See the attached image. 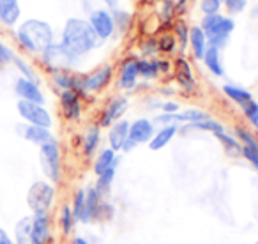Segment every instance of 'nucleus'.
Segmentation results:
<instances>
[{
    "mask_svg": "<svg viewBox=\"0 0 258 244\" xmlns=\"http://www.w3.org/2000/svg\"><path fill=\"white\" fill-rule=\"evenodd\" d=\"M62 44L71 51L75 57L82 58L83 55L90 53L94 48L99 46V37L96 36L94 29L90 27L89 20L83 18H69L62 30Z\"/></svg>",
    "mask_w": 258,
    "mask_h": 244,
    "instance_id": "f257e3e1",
    "label": "nucleus"
},
{
    "mask_svg": "<svg viewBox=\"0 0 258 244\" xmlns=\"http://www.w3.org/2000/svg\"><path fill=\"white\" fill-rule=\"evenodd\" d=\"M16 36L20 44L32 53H43L53 43V29L50 27V23L36 18L25 20L18 27Z\"/></svg>",
    "mask_w": 258,
    "mask_h": 244,
    "instance_id": "f03ea898",
    "label": "nucleus"
},
{
    "mask_svg": "<svg viewBox=\"0 0 258 244\" xmlns=\"http://www.w3.org/2000/svg\"><path fill=\"white\" fill-rule=\"evenodd\" d=\"M200 27L205 32V36H207L209 46L221 50V48L226 46L228 36L235 29V22L232 18H228V16H223L218 13V15L212 16H204Z\"/></svg>",
    "mask_w": 258,
    "mask_h": 244,
    "instance_id": "7ed1b4c3",
    "label": "nucleus"
},
{
    "mask_svg": "<svg viewBox=\"0 0 258 244\" xmlns=\"http://www.w3.org/2000/svg\"><path fill=\"white\" fill-rule=\"evenodd\" d=\"M39 161H41V168H43L44 175L48 177V180L57 184L62 177V152H60V145H58V142L55 138H51L50 142L41 145Z\"/></svg>",
    "mask_w": 258,
    "mask_h": 244,
    "instance_id": "20e7f679",
    "label": "nucleus"
},
{
    "mask_svg": "<svg viewBox=\"0 0 258 244\" xmlns=\"http://www.w3.org/2000/svg\"><path fill=\"white\" fill-rule=\"evenodd\" d=\"M80 58L75 57L62 43H51L43 51V62L53 71H71Z\"/></svg>",
    "mask_w": 258,
    "mask_h": 244,
    "instance_id": "39448f33",
    "label": "nucleus"
},
{
    "mask_svg": "<svg viewBox=\"0 0 258 244\" xmlns=\"http://www.w3.org/2000/svg\"><path fill=\"white\" fill-rule=\"evenodd\" d=\"M55 200V188L46 180H37L30 186L27 193V204L34 214L37 212H48Z\"/></svg>",
    "mask_w": 258,
    "mask_h": 244,
    "instance_id": "423d86ee",
    "label": "nucleus"
},
{
    "mask_svg": "<svg viewBox=\"0 0 258 244\" xmlns=\"http://www.w3.org/2000/svg\"><path fill=\"white\" fill-rule=\"evenodd\" d=\"M113 78V66L104 64L101 68L94 69L92 73H80V83H78V94H92L99 92L104 87H108V83Z\"/></svg>",
    "mask_w": 258,
    "mask_h": 244,
    "instance_id": "0eeeda50",
    "label": "nucleus"
},
{
    "mask_svg": "<svg viewBox=\"0 0 258 244\" xmlns=\"http://www.w3.org/2000/svg\"><path fill=\"white\" fill-rule=\"evenodd\" d=\"M16 108H18L20 117L29 122V124H32V126H41V128H46V130L51 128V115L43 104L20 99Z\"/></svg>",
    "mask_w": 258,
    "mask_h": 244,
    "instance_id": "6e6552de",
    "label": "nucleus"
},
{
    "mask_svg": "<svg viewBox=\"0 0 258 244\" xmlns=\"http://www.w3.org/2000/svg\"><path fill=\"white\" fill-rule=\"evenodd\" d=\"M154 133H156V128L151 118L142 117L133 120L129 124V138L124 145V151H131V149H135L140 144H149L151 138L154 137Z\"/></svg>",
    "mask_w": 258,
    "mask_h": 244,
    "instance_id": "1a4fd4ad",
    "label": "nucleus"
},
{
    "mask_svg": "<svg viewBox=\"0 0 258 244\" xmlns=\"http://www.w3.org/2000/svg\"><path fill=\"white\" fill-rule=\"evenodd\" d=\"M89 23L94 29V32H96V36L99 37V41L110 39L115 32V23L113 18H111V13L106 11V9H94L90 13Z\"/></svg>",
    "mask_w": 258,
    "mask_h": 244,
    "instance_id": "9d476101",
    "label": "nucleus"
},
{
    "mask_svg": "<svg viewBox=\"0 0 258 244\" xmlns=\"http://www.w3.org/2000/svg\"><path fill=\"white\" fill-rule=\"evenodd\" d=\"M129 106V99L124 96H115L108 101V104L103 108L101 111V117H99V128H110L113 122L120 120V117L125 113Z\"/></svg>",
    "mask_w": 258,
    "mask_h": 244,
    "instance_id": "9b49d317",
    "label": "nucleus"
},
{
    "mask_svg": "<svg viewBox=\"0 0 258 244\" xmlns=\"http://www.w3.org/2000/svg\"><path fill=\"white\" fill-rule=\"evenodd\" d=\"M32 244H50L51 242V219L48 212L32 214Z\"/></svg>",
    "mask_w": 258,
    "mask_h": 244,
    "instance_id": "f8f14e48",
    "label": "nucleus"
},
{
    "mask_svg": "<svg viewBox=\"0 0 258 244\" xmlns=\"http://www.w3.org/2000/svg\"><path fill=\"white\" fill-rule=\"evenodd\" d=\"M138 78H140V73H138V58L127 57L120 64V71H118V87H120L122 90L135 89Z\"/></svg>",
    "mask_w": 258,
    "mask_h": 244,
    "instance_id": "ddd939ff",
    "label": "nucleus"
},
{
    "mask_svg": "<svg viewBox=\"0 0 258 244\" xmlns=\"http://www.w3.org/2000/svg\"><path fill=\"white\" fill-rule=\"evenodd\" d=\"M15 90L20 96V99L30 101V103H37V104H44V94L41 92L37 82H32V80H27L22 76V78L16 80Z\"/></svg>",
    "mask_w": 258,
    "mask_h": 244,
    "instance_id": "4468645a",
    "label": "nucleus"
},
{
    "mask_svg": "<svg viewBox=\"0 0 258 244\" xmlns=\"http://www.w3.org/2000/svg\"><path fill=\"white\" fill-rule=\"evenodd\" d=\"M129 124H131V122L120 118V120L113 122L110 126V131H108V144H110L111 151H115V152L124 151V145L129 138Z\"/></svg>",
    "mask_w": 258,
    "mask_h": 244,
    "instance_id": "2eb2a0df",
    "label": "nucleus"
},
{
    "mask_svg": "<svg viewBox=\"0 0 258 244\" xmlns=\"http://www.w3.org/2000/svg\"><path fill=\"white\" fill-rule=\"evenodd\" d=\"M60 106L68 120H78L82 117V101H80V94L75 90H62Z\"/></svg>",
    "mask_w": 258,
    "mask_h": 244,
    "instance_id": "dca6fc26",
    "label": "nucleus"
},
{
    "mask_svg": "<svg viewBox=\"0 0 258 244\" xmlns=\"http://www.w3.org/2000/svg\"><path fill=\"white\" fill-rule=\"evenodd\" d=\"M175 78H177L179 85L182 87L184 90H189V92H193V90L197 89V82H195L193 69H191L189 62H187L184 57H179L175 60Z\"/></svg>",
    "mask_w": 258,
    "mask_h": 244,
    "instance_id": "f3484780",
    "label": "nucleus"
},
{
    "mask_svg": "<svg viewBox=\"0 0 258 244\" xmlns=\"http://www.w3.org/2000/svg\"><path fill=\"white\" fill-rule=\"evenodd\" d=\"M179 133V126L177 124H170V126H163L161 130H158L154 133V137L149 142V149L151 151H161L165 149L170 142L175 138V135Z\"/></svg>",
    "mask_w": 258,
    "mask_h": 244,
    "instance_id": "a211bd4d",
    "label": "nucleus"
},
{
    "mask_svg": "<svg viewBox=\"0 0 258 244\" xmlns=\"http://www.w3.org/2000/svg\"><path fill=\"white\" fill-rule=\"evenodd\" d=\"M22 9H20L18 0H0V23L13 27L18 23Z\"/></svg>",
    "mask_w": 258,
    "mask_h": 244,
    "instance_id": "6ab92c4d",
    "label": "nucleus"
},
{
    "mask_svg": "<svg viewBox=\"0 0 258 244\" xmlns=\"http://www.w3.org/2000/svg\"><path fill=\"white\" fill-rule=\"evenodd\" d=\"M189 46H191V50H193L195 57L202 60L209 48L207 36H205V32L202 30V27H191L189 29Z\"/></svg>",
    "mask_w": 258,
    "mask_h": 244,
    "instance_id": "aec40b11",
    "label": "nucleus"
},
{
    "mask_svg": "<svg viewBox=\"0 0 258 244\" xmlns=\"http://www.w3.org/2000/svg\"><path fill=\"white\" fill-rule=\"evenodd\" d=\"M85 204H87V212H89L90 221H96L101 216V205H103V197L96 191L94 186L85 188Z\"/></svg>",
    "mask_w": 258,
    "mask_h": 244,
    "instance_id": "412c9836",
    "label": "nucleus"
},
{
    "mask_svg": "<svg viewBox=\"0 0 258 244\" xmlns=\"http://www.w3.org/2000/svg\"><path fill=\"white\" fill-rule=\"evenodd\" d=\"M71 211H73V216H75L76 223H83V225H89L90 223L89 212H87V204H85V190H78L75 193Z\"/></svg>",
    "mask_w": 258,
    "mask_h": 244,
    "instance_id": "4be33fe9",
    "label": "nucleus"
},
{
    "mask_svg": "<svg viewBox=\"0 0 258 244\" xmlns=\"http://www.w3.org/2000/svg\"><path fill=\"white\" fill-rule=\"evenodd\" d=\"M101 144V130L99 126H89L85 131V135H83V154L87 156V158H92L94 152L97 151V147H99Z\"/></svg>",
    "mask_w": 258,
    "mask_h": 244,
    "instance_id": "5701e85b",
    "label": "nucleus"
},
{
    "mask_svg": "<svg viewBox=\"0 0 258 244\" xmlns=\"http://www.w3.org/2000/svg\"><path fill=\"white\" fill-rule=\"evenodd\" d=\"M202 60H204L205 68H207L214 76H223V75H225V69H223V62H221V50L209 46Z\"/></svg>",
    "mask_w": 258,
    "mask_h": 244,
    "instance_id": "b1692460",
    "label": "nucleus"
},
{
    "mask_svg": "<svg viewBox=\"0 0 258 244\" xmlns=\"http://www.w3.org/2000/svg\"><path fill=\"white\" fill-rule=\"evenodd\" d=\"M23 138L29 140L30 144H36L41 147V145H44L46 142H50L53 137H51L50 130H46V128L32 126V124H29V126L23 130Z\"/></svg>",
    "mask_w": 258,
    "mask_h": 244,
    "instance_id": "393cba45",
    "label": "nucleus"
},
{
    "mask_svg": "<svg viewBox=\"0 0 258 244\" xmlns=\"http://www.w3.org/2000/svg\"><path fill=\"white\" fill-rule=\"evenodd\" d=\"M117 161H120V159L117 158V152L111 151L110 147L108 149H103V151L97 154L96 161H94V173L96 175H101L103 172H106L110 166H113Z\"/></svg>",
    "mask_w": 258,
    "mask_h": 244,
    "instance_id": "a878e982",
    "label": "nucleus"
},
{
    "mask_svg": "<svg viewBox=\"0 0 258 244\" xmlns=\"http://www.w3.org/2000/svg\"><path fill=\"white\" fill-rule=\"evenodd\" d=\"M30 232H32V216H25V218L20 219L15 226V242L16 244H32Z\"/></svg>",
    "mask_w": 258,
    "mask_h": 244,
    "instance_id": "bb28decb",
    "label": "nucleus"
},
{
    "mask_svg": "<svg viewBox=\"0 0 258 244\" xmlns=\"http://www.w3.org/2000/svg\"><path fill=\"white\" fill-rule=\"evenodd\" d=\"M173 124L177 122H186V124H195V122H202L205 118H209V113L204 110H198V108H187L184 111H177L172 115Z\"/></svg>",
    "mask_w": 258,
    "mask_h": 244,
    "instance_id": "cd10ccee",
    "label": "nucleus"
},
{
    "mask_svg": "<svg viewBox=\"0 0 258 244\" xmlns=\"http://www.w3.org/2000/svg\"><path fill=\"white\" fill-rule=\"evenodd\" d=\"M223 92H225V96L228 97V99H232L233 103H237L239 106L246 104L247 101L254 99L253 94H251L249 90L242 89V87H237V85H230V83L223 85Z\"/></svg>",
    "mask_w": 258,
    "mask_h": 244,
    "instance_id": "c85d7f7f",
    "label": "nucleus"
},
{
    "mask_svg": "<svg viewBox=\"0 0 258 244\" xmlns=\"http://www.w3.org/2000/svg\"><path fill=\"white\" fill-rule=\"evenodd\" d=\"M118 163L120 161H117L113 166H110V168L106 170V172H103L101 175H97V180H96V191L101 195V197H104V195L108 193V191L111 190V184H113V180H115V175H117V166H118Z\"/></svg>",
    "mask_w": 258,
    "mask_h": 244,
    "instance_id": "c756f323",
    "label": "nucleus"
},
{
    "mask_svg": "<svg viewBox=\"0 0 258 244\" xmlns=\"http://www.w3.org/2000/svg\"><path fill=\"white\" fill-rule=\"evenodd\" d=\"M216 138H218L219 142H221V145L225 147L226 154L233 156V158H239V156H242V145L239 144V140H237L235 137H232V135H228L226 131H223V133H218L214 135Z\"/></svg>",
    "mask_w": 258,
    "mask_h": 244,
    "instance_id": "7c9ffc66",
    "label": "nucleus"
},
{
    "mask_svg": "<svg viewBox=\"0 0 258 244\" xmlns=\"http://www.w3.org/2000/svg\"><path fill=\"white\" fill-rule=\"evenodd\" d=\"M138 73H140V76L145 80L158 78L159 76L158 60H152V58H140V60H138Z\"/></svg>",
    "mask_w": 258,
    "mask_h": 244,
    "instance_id": "2f4dec72",
    "label": "nucleus"
},
{
    "mask_svg": "<svg viewBox=\"0 0 258 244\" xmlns=\"http://www.w3.org/2000/svg\"><path fill=\"white\" fill-rule=\"evenodd\" d=\"M75 75L73 71H53L51 73V78H53L55 85L62 90H73L75 85Z\"/></svg>",
    "mask_w": 258,
    "mask_h": 244,
    "instance_id": "473e14b6",
    "label": "nucleus"
},
{
    "mask_svg": "<svg viewBox=\"0 0 258 244\" xmlns=\"http://www.w3.org/2000/svg\"><path fill=\"white\" fill-rule=\"evenodd\" d=\"M187 130H198V131H211V133L218 135L225 131V126H223L221 122L214 120V118H205L202 122H195V124H187Z\"/></svg>",
    "mask_w": 258,
    "mask_h": 244,
    "instance_id": "72a5a7b5",
    "label": "nucleus"
},
{
    "mask_svg": "<svg viewBox=\"0 0 258 244\" xmlns=\"http://www.w3.org/2000/svg\"><path fill=\"white\" fill-rule=\"evenodd\" d=\"M235 138L239 140V144L242 147H249V149H258V138L251 133L249 130L242 126H237L235 128Z\"/></svg>",
    "mask_w": 258,
    "mask_h": 244,
    "instance_id": "f704fd0d",
    "label": "nucleus"
},
{
    "mask_svg": "<svg viewBox=\"0 0 258 244\" xmlns=\"http://www.w3.org/2000/svg\"><path fill=\"white\" fill-rule=\"evenodd\" d=\"M75 216H73V211H71V205H64L60 211V228L66 235L73 232V226H75Z\"/></svg>",
    "mask_w": 258,
    "mask_h": 244,
    "instance_id": "c9c22d12",
    "label": "nucleus"
},
{
    "mask_svg": "<svg viewBox=\"0 0 258 244\" xmlns=\"http://www.w3.org/2000/svg\"><path fill=\"white\" fill-rule=\"evenodd\" d=\"M242 111H244V115H246V118L247 120L253 124V126H258V103L254 99H251V101H247L246 104H242Z\"/></svg>",
    "mask_w": 258,
    "mask_h": 244,
    "instance_id": "e433bc0d",
    "label": "nucleus"
},
{
    "mask_svg": "<svg viewBox=\"0 0 258 244\" xmlns=\"http://www.w3.org/2000/svg\"><path fill=\"white\" fill-rule=\"evenodd\" d=\"M221 6H223V0H200V9L204 13V16L218 15Z\"/></svg>",
    "mask_w": 258,
    "mask_h": 244,
    "instance_id": "4c0bfd02",
    "label": "nucleus"
},
{
    "mask_svg": "<svg viewBox=\"0 0 258 244\" xmlns=\"http://www.w3.org/2000/svg\"><path fill=\"white\" fill-rule=\"evenodd\" d=\"M111 18H113L115 29H120L122 32H124L125 27H127V23H129V20H131V16H129L125 11H118V9H113V11H111Z\"/></svg>",
    "mask_w": 258,
    "mask_h": 244,
    "instance_id": "58836bf2",
    "label": "nucleus"
},
{
    "mask_svg": "<svg viewBox=\"0 0 258 244\" xmlns=\"http://www.w3.org/2000/svg\"><path fill=\"white\" fill-rule=\"evenodd\" d=\"M175 36H161L158 39V50L163 51V53H172L175 50Z\"/></svg>",
    "mask_w": 258,
    "mask_h": 244,
    "instance_id": "ea45409f",
    "label": "nucleus"
},
{
    "mask_svg": "<svg viewBox=\"0 0 258 244\" xmlns=\"http://www.w3.org/2000/svg\"><path fill=\"white\" fill-rule=\"evenodd\" d=\"M223 6H225L230 15H239V13H242L246 9L247 0H223Z\"/></svg>",
    "mask_w": 258,
    "mask_h": 244,
    "instance_id": "a19ab883",
    "label": "nucleus"
},
{
    "mask_svg": "<svg viewBox=\"0 0 258 244\" xmlns=\"http://www.w3.org/2000/svg\"><path fill=\"white\" fill-rule=\"evenodd\" d=\"M175 39L180 43V48H186L187 41H189V27H186L184 23H177L175 25Z\"/></svg>",
    "mask_w": 258,
    "mask_h": 244,
    "instance_id": "79ce46f5",
    "label": "nucleus"
},
{
    "mask_svg": "<svg viewBox=\"0 0 258 244\" xmlns=\"http://www.w3.org/2000/svg\"><path fill=\"white\" fill-rule=\"evenodd\" d=\"M15 66L16 68L22 71V75H23V78H27V80H32V82H36V75H34V71L30 69V66L27 64L23 58H20V57H15Z\"/></svg>",
    "mask_w": 258,
    "mask_h": 244,
    "instance_id": "37998d69",
    "label": "nucleus"
},
{
    "mask_svg": "<svg viewBox=\"0 0 258 244\" xmlns=\"http://www.w3.org/2000/svg\"><path fill=\"white\" fill-rule=\"evenodd\" d=\"M242 158H246L251 165L254 166V170L258 172V149H249V147H242Z\"/></svg>",
    "mask_w": 258,
    "mask_h": 244,
    "instance_id": "c03bdc74",
    "label": "nucleus"
},
{
    "mask_svg": "<svg viewBox=\"0 0 258 244\" xmlns=\"http://www.w3.org/2000/svg\"><path fill=\"white\" fill-rule=\"evenodd\" d=\"M16 55L13 53L11 48H8L4 43H0V64H9V62L15 60Z\"/></svg>",
    "mask_w": 258,
    "mask_h": 244,
    "instance_id": "a18cd8bd",
    "label": "nucleus"
},
{
    "mask_svg": "<svg viewBox=\"0 0 258 244\" xmlns=\"http://www.w3.org/2000/svg\"><path fill=\"white\" fill-rule=\"evenodd\" d=\"M142 50H144V55H154L156 51H159L158 50V41H154V39H149V41H145L144 44H142Z\"/></svg>",
    "mask_w": 258,
    "mask_h": 244,
    "instance_id": "49530a36",
    "label": "nucleus"
},
{
    "mask_svg": "<svg viewBox=\"0 0 258 244\" xmlns=\"http://www.w3.org/2000/svg\"><path fill=\"white\" fill-rule=\"evenodd\" d=\"M159 106H161L163 113H177V111H179V104H177L175 101H165V103H161Z\"/></svg>",
    "mask_w": 258,
    "mask_h": 244,
    "instance_id": "de8ad7c7",
    "label": "nucleus"
},
{
    "mask_svg": "<svg viewBox=\"0 0 258 244\" xmlns=\"http://www.w3.org/2000/svg\"><path fill=\"white\" fill-rule=\"evenodd\" d=\"M0 244H16L4 228H0Z\"/></svg>",
    "mask_w": 258,
    "mask_h": 244,
    "instance_id": "09e8293b",
    "label": "nucleus"
},
{
    "mask_svg": "<svg viewBox=\"0 0 258 244\" xmlns=\"http://www.w3.org/2000/svg\"><path fill=\"white\" fill-rule=\"evenodd\" d=\"M104 2V6H108V8H117V4H118V0H103Z\"/></svg>",
    "mask_w": 258,
    "mask_h": 244,
    "instance_id": "8fccbe9b",
    "label": "nucleus"
},
{
    "mask_svg": "<svg viewBox=\"0 0 258 244\" xmlns=\"http://www.w3.org/2000/svg\"><path fill=\"white\" fill-rule=\"evenodd\" d=\"M73 244H89V242H87V239H83V237H75Z\"/></svg>",
    "mask_w": 258,
    "mask_h": 244,
    "instance_id": "3c124183",
    "label": "nucleus"
},
{
    "mask_svg": "<svg viewBox=\"0 0 258 244\" xmlns=\"http://www.w3.org/2000/svg\"><path fill=\"white\" fill-rule=\"evenodd\" d=\"M254 128H256V131H258V126H254Z\"/></svg>",
    "mask_w": 258,
    "mask_h": 244,
    "instance_id": "603ef678",
    "label": "nucleus"
},
{
    "mask_svg": "<svg viewBox=\"0 0 258 244\" xmlns=\"http://www.w3.org/2000/svg\"><path fill=\"white\" fill-rule=\"evenodd\" d=\"M254 244H258V240H256V242H254Z\"/></svg>",
    "mask_w": 258,
    "mask_h": 244,
    "instance_id": "864d4df0",
    "label": "nucleus"
}]
</instances>
